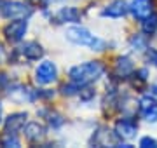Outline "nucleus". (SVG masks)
Returning a JSON list of instances; mask_svg holds the SVG:
<instances>
[{
  "label": "nucleus",
  "instance_id": "nucleus-3",
  "mask_svg": "<svg viewBox=\"0 0 157 148\" xmlns=\"http://www.w3.org/2000/svg\"><path fill=\"white\" fill-rule=\"evenodd\" d=\"M58 79V68L52 61H42L35 70V82L40 86H49Z\"/></svg>",
  "mask_w": 157,
  "mask_h": 148
},
{
  "label": "nucleus",
  "instance_id": "nucleus-4",
  "mask_svg": "<svg viewBox=\"0 0 157 148\" xmlns=\"http://www.w3.org/2000/svg\"><path fill=\"white\" fill-rule=\"evenodd\" d=\"M0 14L7 19H17V17H26L32 14V9H30L26 4L23 2H16V0H11V2H2L0 6Z\"/></svg>",
  "mask_w": 157,
  "mask_h": 148
},
{
  "label": "nucleus",
  "instance_id": "nucleus-15",
  "mask_svg": "<svg viewBox=\"0 0 157 148\" xmlns=\"http://www.w3.org/2000/svg\"><path fill=\"white\" fill-rule=\"evenodd\" d=\"M2 145H4V146H19L21 143L17 139L16 132H6V136L2 139Z\"/></svg>",
  "mask_w": 157,
  "mask_h": 148
},
{
  "label": "nucleus",
  "instance_id": "nucleus-17",
  "mask_svg": "<svg viewBox=\"0 0 157 148\" xmlns=\"http://www.w3.org/2000/svg\"><path fill=\"white\" fill-rule=\"evenodd\" d=\"M131 47H136L138 51H143V49L147 47V40L143 39V37H140V35H135V37L131 39Z\"/></svg>",
  "mask_w": 157,
  "mask_h": 148
},
{
  "label": "nucleus",
  "instance_id": "nucleus-24",
  "mask_svg": "<svg viewBox=\"0 0 157 148\" xmlns=\"http://www.w3.org/2000/svg\"><path fill=\"white\" fill-rule=\"evenodd\" d=\"M0 6H2V0H0Z\"/></svg>",
  "mask_w": 157,
  "mask_h": 148
},
{
  "label": "nucleus",
  "instance_id": "nucleus-21",
  "mask_svg": "<svg viewBox=\"0 0 157 148\" xmlns=\"http://www.w3.org/2000/svg\"><path fill=\"white\" fill-rule=\"evenodd\" d=\"M150 94H152V96H155V98H157V82L150 86Z\"/></svg>",
  "mask_w": 157,
  "mask_h": 148
},
{
  "label": "nucleus",
  "instance_id": "nucleus-22",
  "mask_svg": "<svg viewBox=\"0 0 157 148\" xmlns=\"http://www.w3.org/2000/svg\"><path fill=\"white\" fill-rule=\"evenodd\" d=\"M45 6H49V4H56V2H61V0H42Z\"/></svg>",
  "mask_w": 157,
  "mask_h": 148
},
{
  "label": "nucleus",
  "instance_id": "nucleus-13",
  "mask_svg": "<svg viewBox=\"0 0 157 148\" xmlns=\"http://www.w3.org/2000/svg\"><path fill=\"white\" fill-rule=\"evenodd\" d=\"M58 21L59 23H80V11L75 7H63L58 12Z\"/></svg>",
  "mask_w": 157,
  "mask_h": 148
},
{
  "label": "nucleus",
  "instance_id": "nucleus-10",
  "mask_svg": "<svg viewBox=\"0 0 157 148\" xmlns=\"http://www.w3.org/2000/svg\"><path fill=\"white\" fill-rule=\"evenodd\" d=\"M135 73V63L131 61V57L128 56H121L117 57V63H115V75L121 77V79H128Z\"/></svg>",
  "mask_w": 157,
  "mask_h": 148
},
{
  "label": "nucleus",
  "instance_id": "nucleus-11",
  "mask_svg": "<svg viewBox=\"0 0 157 148\" xmlns=\"http://www.w3.org/2000/svg\"><path fill=\"white\" fill-rule=\"evenodd\" d=\"M44 136H45L44 125H40L39 122H30V124H26V127H25V138L30 143L40 141V139H44Z\"/></svg>",
  "mask_w": 157,
  "mask_h": 148
},
{
  "label": "nucleus",
  "instance_id": "nucleus-9",
  "mask_svg": "<svg viewBox=\"0 0 157 148\" xmlns=\"http://www.w3.org/2000/svg\"><path fill=\"white\" fill-rule=\"evenodd\" d=\"M19 52H21L28 61H37V59H40V57L44 56V49H42V46L37 44V42H25V44L19 47Z\"/></svg>",
  "mask_w": 157,
  "mask_h": 148
},
{
  "label": "nucleus",
  "instance_id": "nucleus-6",
  "mask_svg": "<svg viewBox=\"0 0 157 148\" xmlns=\"http://www.w3.org/2000/svg\"><path fill=\"white\" fill-rule=\"evenodd\" d=\"M129 12L133 14L135 19L143 21L154 12V2L152 0H133L129 4Z\"/></svg>",
  "mask_w": 157,
  "mask_h": 148
},
{
  "label": "nucleus",
  "instance_id": "nucleus-16",
  "mask_svg": "<svg viewBox=\"0 0 157 148\" xmlns=\"http://www.w3.org/2000/svg\"><path fill=\"white\" fill-rule=\"evenodd\" d=\"M140 113L147 122H152V124L157 122V106H154V108H150V110H145V112H140Z\"/></svg>",
  "mask_w": 157,
  "mask_h": 148
},
{
  "label": "nucleus",
  "instance_id": "nucleus-1",
  "mask_svg": "<svg viewBox=\"0 0 157 148\" xmlns=\"http://www.w3.org/2000/svg\"><path fill=\"white\" fill-rule=\"evenodd\" d=\"M103 73H105V66H103L101 61H87V63H80L77 66L70 68L68 77H70L72 82L86 87L89 84H93V82H96Z\"/></svg>",
  "mask_w": 157,
  "mask_h": 148
},
{
  "label": "nucleus",
  "instance_id": "nucleus-8",
  "mask_svg": "<svg viewBox=\"0 0 157 148\" xmlns=\"http://www.w3.org/2000/svg\"><path fill=\"white\" fill-rule=\"evenodd\" d=\"M128 12H129V4H126L124 0H113V2H110V4L101 11V16L117 19V17L126 16Z\"/></svg>",
  "mask_w": 157,
  "mask_h": 148
},
{
  "label": "nucleus",
  "instance_id": "nucleus-19",
  "mask_svg": "<svg viewBox=\"0 0 157 148\" xmlns=\"http://www.w3.org/2000/svg\"><path fill=\"white\" fill-rule=\"evenodd\" d=\"M147 57H148V61L154 63L157 66V51L155 49H148V52H147Z\"/></svg>",
  "mask_w": 157,
  "mask_h": 148
},
{
  "label": "nucleus",
  "instance_id": "nucleus-7",
  "mask_svg": "<svg viewBox=\"0 0 157 148\" xmlns=\"http://www.w3.org/2000/svg\"><path fill=\"white\" fill-rule=\"evenodd\" d=\"M136 131H138V124L135 120H131L129 117L119 119L115 122V134L122 139H133L136 136Z\"/></svg>",
  "mask_w": 157,
  "mask_h": 148
},
{
  "label": "nucleus",
  "instance_id": "nucleus-18",
  "mask_svg": "<svg viewBox=\"0 0 157 148\" xmlns=\"http://www.w3.org/2000/svg\"><path fill=\"white\" fill-rule=\"evenodd\" d=\"M140 146L141 148H157V139H154L150 136H145L140 139Z\"/></svg>",
  "mask_w": 157,
  "mask_h": 148
},
{
  "label": "nucleus",
  "instance_id": "nucleus-14",
  "mask_svg": "<svg viewBox=\"0 0 157 148\" xmlns=\"http://www.w3.org/2000/svg\"><path fill=\"white\" fill-rule=\"evenodd\" d=\"M141 30H143V33L145 35H154L157 30V14L155 12H152L148 17H145L143 21H141Z\"/></svg>",
  "mask_w": 157,
  "mask_h": 148
},
{
  "label": "nucleus",
  "instance_id": "nucleus-2",
  "mask_svg": "<svg viewBox=\"0 0 157 148\" xmlns=\"http://www.w3.org/2000/svg\"><path fill=\"white\" fill-rule=\"evenodd\" d=\"M67 39L72 42V44H77V46H86L89 47L91 51H105L107 49V42L101 40L100 37L93 35L87 28L84 26H70L65 31Z\"/></svg>",
  "mask_w": 157,
  "mask_h": 148
},
{
  "label": "nucleus",
  "instance_id": "nucleus-23",
  "mask_svg": "<svg viewBox=\"0 0 157 148\" xmlns=\"http://www.w3.org/2000/svg\"><path fill=\"white\" fill-rule=\"evenodd\" d=\"M0 124H2V103H0Z\"/></svg>",
  "mask_w": 157,
  "mask_h": 148
},
{
  "label": "nucleus",
  "instance_id": "nucleus-12",
  "mask_svg": "<svg viewBox=\"0 0 157 148\" xmlns=\"http://www.w3.org/2000/svg\"><path fill=\"white\" fill-rule=\"evenodd\" d=\"M26 113H12L6 119V132H17L25 129Z\"/></svg>",
  "mask_w": 157,
  "mask_h": 148
},
{
  "label": "nucleus",
  "instance_id": "nucleus-5",
  "mask_svg": "<svg viewBox=\"0 0 157 148\" xmlns=\"http://www.w3.org/2000/svg\"><path fill=\"white\" fill-rule=\"evenodd\" d=\"M26 30H28V21H26V17H17V19L11 21V23L4 28V35H6V39L9 40V42H19V40H23Z\"/></svg>",
  "mask_w": 157,
  "mask_h": 148
},
{
  "label": "nucleus",
  "instance_id": "nucleus-20",
  "mask_svg": "<svg viewBox=\"0 0 157 148\" xmlns=\"http://www.w3.org/2000/svg\"><path fill=\"white\" fill-rule=\"evenodd\" d=\"M7 84V79H6V75H0V89H4Z\"/></svg>",
  "mask_w": 157,
  "mask_h": 148
}]
</instances>
